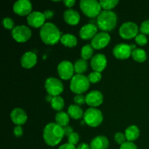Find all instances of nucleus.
<instances>
[{
    "label": "nucleus",
    "mask_w": 149,
    "mask_h": 149,
    "mask_svg": "<svg viewBox=\"0 0 149 149\" xmlns=\"http://www.w3.org/2000/svg\"><path fill=\"white\" fill-rule=\"evenodd\" d=\"M46 18L44 13L39 11H33L27 16L28 24L33 28H42L45 24Z\"/></svg>",
    "instance_id": "nucleus-14"
},
{
    "label": "nucleus",
    "mask_w": 149,
    "mask_h": 149,
    "mask_svg": "<svg viewBox=\"0 0 149 149\" xmlns=\"http://www.w3.org/2000/svg\"><path fill=\"white\" fill-rule=\"evenodd\" d=\"M119 149H138V147L136 146L133 142H130V141H127L124 144H122L120 146Z\"/></svg>",
    "instance_id": "nucleus-38"
},
{
    "label": "nucleus",
    "mask_w": 149,
    "mask_h": 149,
    "mask_svg": "<svg viewBox=\"0 0 149 149\" xmlns=\"http://www.w3.org/2000/svg\"><path fill=\"white\" fill-rule=\"evenodd\" d=\"M97 33V26L93 23L84 25L79 31L80 37L84 40L92 39Z\"/></svg>",
    "instance_id": "nucleus-18"
},
{
    "label": "nucleus",
    "mask_w": 149,
    "mask_h": 149,
    "mask_svg": "<svg viewBox=\"0 0 149 149\" xmlns=\"http://www.w3.org/2000/svg\"><path fill=\"white\" fill-rule=\"evenodd\" d=\"M2 24H3V26L4 27V29H8V30H10V29H13H13L15 28L14 21H13V20H12V19L9 17H6L3 19Z\"/></svg>",
    "instance_id": "nucleus-33"
},
{
    "label": "nucleus",
    "mask_w": 149,
    "mask_h": 149,
    "mask_svg": "<svg viewBox=\"0 0 149 149\" xmlns=\"http://www.w3.org/2000/svg\"><path fill=\"white\" fill-rule=\"evenodd\" d=\"M114 139L115 141H116L118 144H119V145L121 146L127 142L126 136H125V134L122 133V132H117V133L115 134Z\"/></svg>",
    "instance_id": "nucleus-34"
},
{
    "label": "nucleus",
    "mask_w": 149,
    "mask_h": 149,
    "mask_svg": "<svg viewBox=\"0 0 149 149\" xmlns=\"http://www.w3.org/2000/svg\"><path fill=\"white\" fill-rule=\"evenodd\" d=\"M79 141V135L77 132H74L69 137H68V143L74 146L78 143Z\"/></svg>",
    "instance_id": "nucleus-36"
},
{
    "label": "nucleus",
    "mask_w": 149,
    "mask_h": 149,
    "mask_svg": "<svg viewBox=\"0 0 149 149\" xmlns=\"http://www.w3.org/2000/svg\"><path fill=\"white\" fill-rule=\"evenodd\" d=\"M97 27L104 32L112 31L117 23V16L116 13L109 10H103L97 17Z\"/></svg>",
    "instance_id": "nucleus-3"
},
{
    "label": "nucleus",
    "mask_w": 149,
    "mask_h": 149,
    "mask_svg": "<svg viewBox=\"0 0 149 149\" xmlns=\"http://www.w3.org/2000/svg\"><path fill=\"white\" fill-rule=\"evenodd\" d=\"M13 132H14L15 136L17 137V138H20V137H21L22 135H23V128L21 127V126H16L14 128Z\"/></svg>",
    "instance_id": "nucleus-39"
},
{
    "label": "nucleus",
    "mask_w": 149,
    "mask_h": 149,
    "mask_svg": "<svg viewBox=\"0 0 149 149\" xmlns=\"http://www.w3.org/2000/svg\"><path fill=\"white\" fill-rule=\"evenodd\" d=\"M10 118L13 123L17 126H21L24 125L28 119L26 112L20 108H16L12 111L10 113Z\"/></svg>",
    "instance_id": "nucleus-17"
},
{
    "label": "nucleus",
    "mask_w": 149,
    "mask_h": 149,
    "mask_svg": "<svg viewBox=\"0 0 149 149\" xmlns=\"http://www.w3.org/2000/svg\"><path fill=\"white\" fill-rule=\"evenodd\" d=\"M44 15H45V17L46 19H50L53 17L54 13L52 10H45Z\"/></svg>",
    "instance_id": "nucleus-43"
},
{
    "label": "nucleus",
    "mask_w": 149,
    "mask_h": 149,
    "mask_svg": "<svg viewBox=\"0 0 149 149\" xmlns=\"http://www.w3.org/2000/svg\"><path fill=\"white\" fill-rule=\"evenodd\" d=\"M139 30L136 23L133 22H126L121 26L119 33L121 37L123 39H131L138 36Z\"/></svg>",
    "instance_id": "nucleus-8"
},
{
    "label": "nucleus",
    "mask_w": 149,
    "mask_h": 149,
    "mask_svg": "<svg viewBox=\"0 0 149 149\" xmlns=\"http://www.w3.org/2000/svg\"><path fill=\"white\" fill-rule=\"evenodd\" d=\"M141 33H143L145 35H149V20H145L141 24L140 28Z\"/></svg>",
    "instance_id": "nucleus-37"
},
{
    "label": "nucleus",
    "mask_w": 149,
    "mask_h": 149,
    "mask_svg": "<svg viewBox=\"0 0 149 149\" xmlns=\"http://www.w3.org/2000/svg\"><path fill=\"white\" fill-rule=\"evenodd\" d=\"M68 114L74 119H79L84 116L83 110L77 105H71L68 109Z\"/></svg>",
    "instance_id": "nucleus-23"
},
{
    "label": "nucleus",
    "mask_w": 149,
    "mask_h": 149,
    "mask_svg": "<svg viewBox=\"0 0 149 149\" xmlns=\"http://www.w3.org/2000/svg\"><path fill=\"white\" fill-rule=\"evenodd\" d=\"M37 63V56L32 52H26L20 60L21 65L25 68H31Z\"/></svg>",
    "instance_id": "nucleus-19"
},
{
    "label": "nucleus",
    "mask_w": 149,
    "mask_h": 149,
    "mask_svg": "<svg viewBox=\"0 0 149 149\" xmlns=\"http://www.w3.org/2000/svg\"><path fill=\"white\" fill-rule=\"evenodd\" d=\"M132 57L134 61L138 63H143L147 59L146 52L144 49L141 48H136L134 49L132 52Z\"/></svg>",
    "instance_id": "nucleus-26"
},
{
    "label": "nucleus",
    "mask_w": 149,
    "mask_h": 149,
    "mask_svg": "<svg viewBox=\"0 0 149 149\" xmlns=\"http://www.w3.org/2000/svg\"><path fill=\"white\" fill-rule=\"evenodd\" d=\"M133 51L131 45L127 44L121 43L113 47V54L115 58L119 60H126L132 55Z\"/></svg>",
    "instance_id": "nucleus-12"
},
{
    "label": "nucleus",
    "mask_w": 149,
    "mask_h": 149,
    "mask_svg": "<svg viewBox=\"0 0 149 149\" xmlns=\"http://www.w3.org/2000/svg\"><path fill=\"white\" fill-rule=\"evenodd\" d=\"M32 4L29 0H19L13 5V11L20 16L29 15L32 13Z\"/></svg>",
    "instance_id": "nucleus-13"
},
{
    "label": "nucleus",
    "mask_w": 149,
    "mask_h": 149,
    "mask_svg": "<svg viewBox=\"0 0 149 149\" xmlns=\"http://www.w3.org/2000/svg\"><path fill=\"white\" fill-rule=\"evenodd\" d=\"M90 82L88 78L82 74H77L73 77L70 83V89L77 95L85 93L90 87Z\"/></svg>",
    "instance_id": "nucleus-5"
},
{
    "label": "nucleus",
    "mask_w": 149,
    "mask_h": 149,
    "mask_svg": "<svg viewBox=\"0 0 149 149\" xmlns=\"http://www.w3.org/2000/svg\"><path fill=\"white\" fill-rule=\"evenodd\" d=\"M63 130H64V134H65V136L69 137L71 134L74 133V130L70 126H66L65 127H63Z\"/></svg>",
    "instance_id": "nucleus-40"
},
{
    "label": "nucleus",
    "mask_w": 149,
    "mask_h": 149,
    "mask_svg": "<svg viewBox=\"0 0 149 149\" xmlns=\"http://www.w3.org/2000/svg\"><path fill=\"white\" fill-rule=\"evenodd\" d=\"M39 35L42 42L48 45H56L62 36L59 29L52 23H45L41 28Z\"/></svg>",
    "instance_id": "nucleus-2"
},
{
    "label": "nucleus",
    "mask_w": 149,
    "mask_h": 149,
    "mask_svg": "<svg viewBox=\"0 0 149 149\" xmlns=\"http://www.w3.org/2000/svg\"><path fill=\"white\" fill-rule=\"evenodd\" d=\"M125 135L127 138V141L130 142H133L140 136L139 128L135 125H131L127 128Z\"/></svg>",
    "instance_id": "nucleus-22"
},
{
    "label": "nucleus",
    "mask_w": 149,
    "mask_h": 149,
    "mask_svg": "<svg viewBox=\"0 0 149 149\" xmlns=\"http://www.w3.org/2000/svg\"><path fill=\"white\" fill-rule=\"evenodd\" d=\"M58 149H77V148H76L75 146L67 143H65L63 144V145L61 146L58 148Z\"/></svg>",
    "instance_id": "nucleus-41"
},
{
    "label": "nucleus",
    "mask_w": 149,
    "mask_h": 149,
    "mask_svg": "<svg viewBox=\"0 0 149 149\" xmlns=\"http://www.w3.org/2000/svg\"><path fill=\"white\" fill-rule=\"evenodd\" d=\"M64 20L71 26H76L79 24L80 21V15L76 10L72 9H68L65 10L63 14Z\"/></svg>",
    "instance_id": "nucleus-20"
},
{
    "label": "nucleus",
    "mask_w": 149,
    "mask_h": 149,
    "mask_svg": "<svg viewBox=\"0 0 149 149\" xmlns=\"http://www.w3.org/2000/svg\"><path fill=\"white\" fill-rule=\"evenodd\" d=\"M135 42L140 46H144L148 43V39L143 33H138V36L135 38Z\"/></svg>",
    "instance_id": "nucleus-32"
},
{
    "label": "nucleus",
    "mask_w": 149,
    "mask_h": 149,
    "mask_svg": "<svg viewBox=\"0 0 149 149\" xmlns=\"http://www.w3.org/2000/svg\"><path fill=\"white\" fill-rule=\"evenodd\" d=\"M77 149H91L90 148V146H89L88 144L84 143H82L79 144L77 147Z\"/></svg>",
    "instance_id": "nucleus-44"
},
{
    "label": "nucleus",
    "mask_w": 149,
    "mask_h": 149,
    "mask_svg": "<svg viewBox=\"0 0 149 149\" xmlns=\"http://www.w3.org/2000/svg\"><path fill=\"white\" fill-rule=\"evenodd\" d=\"M93 53H94V48L91 45H86L82 47L81 50V58L85 61L93 58Z\"/></svg>",
    "instance_id": "nucleus-29"
},
{
    "label": "nucleus",
    "mask_w": 149,
    "mask_h": 149,
    "mask_svg": "<svg viewBox=\"0 0 149 149\" xmlns=\"http://www.w3.org/2000/svg\"><path fill=\"white\" fill-rule=\"evenodd\" d=\"M31 31L26 26H17L12 31V36L17 42L23 43L29 40L31 36Z\"/></svg>",
    "instance_id": "nucleus-9"
},
{
    "label": "nucleus",
    "mask_w": 149,
    "mask_h": 149,
    "mask_svg": "<svg viewBox=\"0 0 149 149\" xmlns=\"http://www.w3.org/2000/svg\"><path fill=\"white\" fill-rule=\"evenodd\" d=\"M51 107L54 109V110L57 111H61L63 109L65 106V102L63 99L62 97L61 96H55V97H52V100H51Z\"/></svg>",
    "instance_id": "nucleus-27"
},
{
    "label": "nucleus",
    "mask_w": 149,
    "mask_h": 149,
    "mask_svg": "<svg viewBox=\"0 0 149 149\" xmlns=\"http://www.w3.org/2000/svg\"><path fill=\"white\" fill-rule=\"evenodd\" d=\"M61 42L67 47H74L77 45V39L74 35L65 33L61 36Z\"/></svg>",
    "instance_id": "nucleus-24"
},
{
    "label": "nucleus",
    "mask_w": 149,
    "mask_h": 149,
    "mask_svg": "<svg viewBox=\"0 0 149 149\" xmlns=\"http://www.w3.org/2000/svg\"><path fill=\"white\" fill-rule=\"evenodd\" d=\"M111 41V36L107 32L97 33L91 40V45L94 49H101L106 47Z\"/></svg>",
    "instance_id": "nucleus-11"
},
{
    "label": "nucleus",
    "mask_w": 149,
    "mask_h": 149,
    "mask_svg": "<svg viewBox=\"0 0 149 149\" xmlns=\"http://www.w3.org/2000/svg\"><path fill=\"white\" fill-rule=\"evenodd\" d=\"M99 2L101 6V8H103L104 10H109V11H111V10L114 8L119 4L118 0H101Z\"/></svg>",
    "instance_id": "nucleus-30"
},
{
    "label": "nucleus",
    "mask_w": 149,
    "mask_h": 149,
    "mask_svg": "<svg viewBox=\"0 0 149 149\" xmlns=\"http://www.w3.org/2000/svg\"><path fill=\"white\" fill-rule=\"evenodd\" d=\"M74 67V71L76 73H77V74H81L87 71L88 65H87V61L81 58V59H79L78 61H76Z\"/></svg>",
    "instance_id": "nucleus-28"
},
{
    "label": "nucleus",
    "mask_w": 149,
    "mask_h": 149,
    "mask_svg": "<svg viewBox=\"0 0 149 149\" xmlns=\"http://www.w3.org/2000/svg\"><path fill=\"white\" fill-rule=\"evenodd\" d=\"M63 127L58 124L50 122L44 128L43 138L45 142L49 146L58 145L64 137Z\"/></svg>",
    "instance_id": "nucleus-1"
},
{
    "label": "nucleus",
    "mask_w": 149,
    "mask_h": 149,
    "mask_svg": "<svg viewBox=\"0 0 149 149\" xmlns=\"http://www.w3.org/2000/svg\"><path fill=\"white\" fill-rule=\"evenodd\" d=\"M69 115L68 113H65L63 111H59L55 115V122L56 124L60 125L62 127L68 126L69 123Z\"/></svg>",
    "instance_id": "nucleus-25"
},
{
    "label": "nucleus",
    "mask_w": 149,
    "mask_h": 149,
    "mask_svg": "<svg viewBox=\"0 0 149 149\" xmlns=\"http://www.w3.org/2000/svg\"><path fill=\"white\" fill-rule=\"evenodd\" d=\"M90 83L93 84H95V83L99 82L102 79L101 73L97 72V71H93V72L90 73L89 76L87 77Z\"/></svg>",
    "instance_id": "nucleus-31"
},
{
    "label": "nucleus",
    "mask_w": 149,
    "mask_h": 149,
    "mask_svg": "<svg viewBox=\"0 0 149 149\" xmlns=\"http://www.w3.org/2000/svg\"><path fill=\"white\" fill-rule=\"evenodd\" d=\"M74 101L77 106H82L86 103V97H84L82 94L76 95L75 97H74Z\"/></svg>",
    "instance_id": "nucleus-35"
},
{
    "label": "nucleus",
    "mask_w": 149,
    "mask_h": 149,
    "mask_svg": "<svg viewBox=\"0 0 149 149\" xmlns=\"http://www.w3.org/2000/svg\"><path fill=\"white\" fill-rule=\"evenodd\" d=\"M74 65L70 61H63L59 63L58 66V73L60 77L63 80H68L74 77Z\"/></svg>",
    "instance_id": "nucleus-10"
},
{
    "label": "nucleus",
    "mask_w": 149,
    "mask_h": 149,
    "mask_svg": "<svg viewBox=\"0 0 149 149\" xmlns=\"http://www.w3.org/2000/svg\"><path fill=\"white\" fill-rule=\"evenodd\" d=\"M90 146L91 149H108L109 141L106 137L100 135L93 138Z\"/></svg>",
    "instance_id": "nucleus-21"
},
{
    "label": "nucleus",
    "mask_w": 149,
    "mask_h": 149,
    "mask_svg": "<svg viewBox=\"0 0 149 149\" xmlns=\"http://www.w3.org/2000/svg\"><path fill=\"white\" fill-rule=\"evenodd\" d=\"M103 102V94L100 91L93 90L86 95V103L91 108L100 106Z\"/></svg>",
    "instance_id": "nucleus-15"
},
{
    "label": "nucleus",
    "mask_w": 149,
    "mask_h": 149,
    "mask_svg": "<svg viewBox=\"0 0 149 149\" xmlns=\"http://www.w3.org/2000/svg\"><path fill=\"white\" fill-rule=\"evenodd\" d=\"M79 6L82 13L91 18L97 17L102 12L100 2L96 0H81Z\"/></svg>",
    "instance_id": "nucleus-4"
},
{
    "label": "nucleus",
    "mask_w": 149,
    "mask_h": 149,
    "mask_svg": "<svg viewBox=\"0 0 149 149\" xmlns=\"http://www.w3.org/2000/svg\"><path fill=\"white\" fill-rule=\"evenodd\" d=\"M90 65L93 71L101 73L107 65L106 57L103 54H97L91 59Z\"/></svg>",
    "instance_id": "nucleus-16"
},
{
    "label": "nucleus",
    "mask_w": 149,
    "mask_h": 149,
    "mask_svg": "<svg viewBox=\"0 0 149 149\" xmlns=\"http://www.w3.org/2000/svg\"><path fill=\"white\" fill-rule=\"evenodd\" d=\"M63 3L65 4V5L67 7L71 8V7H74V4H75L76 3V1L75 0H65V1H63Z\"/></svg>",
    "instance_id": "nucleus-42"
},
{
    "label": "nucleus",
    "mask_w": 149,
    "mask_h": 149,
    "mask_svg": "<svg viewBox=\"0 0 149 149\" xmlns=\"http://www.w3.org/2000/svg\"><path fill=\"white\" fill-rule=\"evenodd\" d=\"M84 122L92 127H96L102 123L103 120V113L96 108H90L84 113Z\"/></svg>",
    "instance_id": "nucleus-6"
},
{
    "label": "nucleus",
    "mask_w": 149,
    "mask_h": 149,
    "mask_svg": "<svg viewBox=\"0 0 149 149\" xmlns=\"http://www.w3.org/2000/svg\"><path fill=\"white\" fill-rule=\"evenodd\" d=\"M45 87L48 94L52 97L60 96L63 92L64 87L62 81L55 77H49L45 81Z\"/></svg>",
    "instance_id": "nucleus-7"
}]
</instances>
